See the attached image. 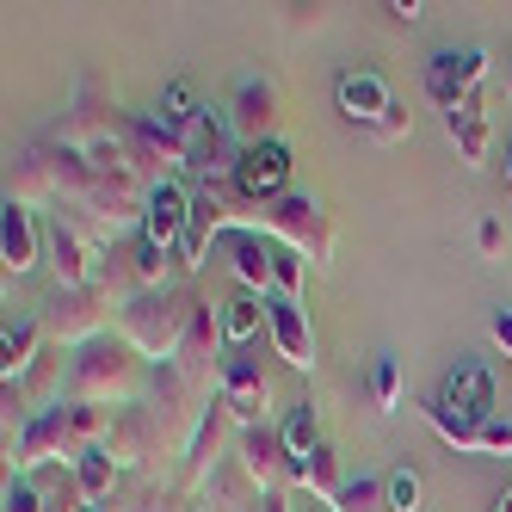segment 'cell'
Segmentation results:
<instances>
[{"label": "cell", "instance_id": "cell-4", "mask_svg": "<svg viewBox=\"0 0 512 512\" xmlns=\"http://www.w3.org/2000/svg\"><path fill=\"white\" fill-rule=\"evenodd\" d=\"M44 247H50V266H56V290H99L112 284V253H105L87 223H75V216H50L44 223Z\"/></svg>", "mask_w": 512, "mask_h": 512}, {"label": "cell", "instance_id": "cell-5", "mask_svg": "<svg viewBox=\"0 0 512 512\" xmlns=\"http://www.w3.org/2000/svg\"><path fill=\"white\" fill-rule=\"evenodd\" d=\"M124 309V297L112 284H99V290H56V309L44 315V334H56L62 346H93L105 340V315Z\"/></svg>", "mask_w": 512, "mask_h": 512}, {"label": "cell", "instance_id": "cell-39", "mask_svg": "<svg viewBox=\"0 0 512 512\" xmlns=\"http://www.w3.org/2000/svg\"><path fill=\"white\" fill-rule=\"evenodd\" d=\"M506 186H512V142H506Z\"/></svg>", "mask_w": 512, "mask_h": 512}, {"label": "cell", "instance_id": "cell-10", "mask_svg": "<svg viewBox=\"0 0 512 512\" xmlns=\"http://www.w3.org/2000/svg\"><path fill=\"white\" fill-rule=\"evenodd\" d=\"M235 192L247 198V204H278V198H290V149L272 136V142H253V149H241V161H235Z\"/></svg>", "mask_w": 512, "mask_h": 512}, {"label": "cell", "instance_id": "cell-14", "mask_svg": "<svg viewBox=\"0 0 512 512\" xmlns=\"http://www.w3.org/2000/svg\"><path fill=\"white\" fill-rule=\"evenodd\" d=\"M223 253H229V272L241 290L253 297H272V260H278V241L260 235V229H229L223 235Z\"/></svg>", "mask_w": 512, "mask_h": 512}, {"label": "cell", "instance_id": "cell-1", "mask_svg": "<svg viewBox=\"0 0 512 512\" xmlns=\"http://www.w3.org/2000/svg\"><path fill=\"white\" fill-rule=\"evenodd\" d=\"M149 371L155 364H142V352L118 334H105L93 346H81L68 358V377H62V401H81V408H136L142 389H149Z\"/></svg>", "mask_w": 512, "mask_h": 512}, {"label": "cell", "instance_id": "cell-41", "mask_svg": "<svg viewBox=\"0 0 512 512\" xmlns=\"http://www.w3.org/2000/svg\"><path fill=\"white\" fill-rule=\"evenodd\" d=\"M315 512H334V506H315Z\"/></svg>", "mask_w": 512, "mask_h": 512}, {"label": "cell", "instance_id": "cell-36", "mask_svg": "<svg viewBox=\"0 0 512 512\" xmlns=\"http://www.w3.org/2000/svg\"><path fill=\"white\" fill-rule=\"evenodd\" d=\"M389 13H395L401 25H420V13H426V7H420V0H389Z\"/></svg>", "mask_w": 512, "mask_h": 512}, {"label": "cell", "instance_id": "cell-29", "mask_svg": "<svg viewBox=\"0 0 512 512\" xmlns=\"http://www.w3.org/2000/svg\"><path fill=\"white\" fill-rule=\"evenodd\" d=\"M198 112H204V99H198V87H192V81H167V87H161V118L192 124Z\"/></svg>", "mask_w": 512, "mask_h": 512}, {"label": "cell", "instance_id": "cell-34", "mask_svg": "<svg viewBox=\"0 0 512 512\" xmlns=\"http://www.w3.org/2000/svg\"><path fill=\"white\" fill-rule=\"evenodd\" d=\"M482 451H494V457H512V420H482Z\"/></svg>", "mask_w": 512, "mask_h": 512}, {"label": "cell", "instance_id": "cell-8", "mask_svg": "<svg viewBox=\"0 0 512 512\" xmlns=\"http://www.w3.org/2000/svg\"><path fill=\"white\" fill-rule=\"evenodd\" d=\"M161 445H167V426L155 420L149 401H136V408H118V414H112L105 451H112V463H118L124 475H142V463L161 457Z\"/></svg>", "mask_w": 512, "mask_h": 512}, {"label": "cell", "instance_id": "cell-35", "mask_svg": "<svg viewBox=\"0 0 512 512\" xmlns=\"http://www.w3.org/2000/svg\"><path fill=\"white\" fill-rule=\"evenodd\" d=\"M475 247H482V260H500V247H506V229L494 223V216H488L482 229H475Z\"/></svg>", "mask_w": 512, "mask_h": 512}, {"label": "cell", "instance_id": "cell-22", "mask_svg": "<svg viewBox=\"0 0 512 512\" xmlns=\"http://www.w3.org/2000/svg\"><path fill=\"white\" fill-rule=\"evenodd\" d=\"M118 488H124V469L112 463V451H105V445L75 457V494H81V506H112Z\"/></svg>", "mask_w": 512, "mask_h": 512}, {"label": "cell", "instance_id": "cell-23", "mask_svg": "<svg viewBox=\"0 0 512 512\" xmlns=\"http://www.w3.org/2000/svg\"><path fill=\"white\" fill-rule=\"evenodd\" d=\"M290 482L309 488L315 506H340L346 482H340V457H334V445H321V451H309L303 463H290Z\"/></svg>", "mask_w": 512, "mask_h": 512}, {"label": "cell", "instance_id": "cell-20", "mask_svg": "<svg viewBox=\"0 0 512 512\" xmlns=\"http://www.w3.org/2000/svg\"><path fill=\"white\" fill-rule=\"evenodd\" d=\"M334 99H340V112L352 118V124H364L371 130L383 112H389V87H383V75H371V68H346V75L334 81Z\"/></svg>", "mask_w": 512, "mask_h": 512}, {"label": "cell", "instance_id": "cell-30", "mask_svg": "<svg viewBox=\"0 0 512 512\" xmlns=\"http://www.w3.org/2000/svg\"><path fill=\"white\" fill-rule=\"evenodd\" d=\"M371 401H377L383 414L401 408V364H395V358H377V371H371Z\"/></svg>", "mask_w": 512, "mask_h": 512}, {"label": "cell", "instance_id": "cell-7", "mask_svg": "<svg viewBox=\"0 0 512 512\" xmlns=\"http://www.w3.org/2000/svg\"><path fill=\"white\" fill-rule=\"evenodd\" d=\"M229 408V420L247 432V426H272V377L260 371V358L241 352L223 364V395H216Z\"/></svg>", "mask_w": 512, "mask_h": 512}, {"label": "cell", "instance_id": "cell-3", "mask_svg": "<svg viewBox=\"0 0 512 512\" xmlns=\"http://www.w3.org/2000/svg\"><path fill=\"white\" fill-rule=\"evenodd\" d=\"M260 235H272L278 247H290L309 266H334V223H327V210L315 198H303V192L266 204L260 210Z\"/></svg>", "mask_w": 512, "mask_h": 512}, {"label": "cell", "instance_id": "cell-9", "mask_svg": "<svg viewBox=\"0 0 512 512\" xmlns=\"http://www.w3.org/2000/svg\"><path fill=\"white\" fill-rule=\"evenodd\" d=\"M482 81H488V50H445V56L426 62V99L445 118L457 112V105H469Z\"/></svg>", "mask_w": 512, "mask_h": 512}, {"label": "cell", "instance_id": "cell-40", "mask_svg": "<svg viewBox=\"0 0 512 512\" xmlns=\"http://www.w3.org/2000/svg\"><path fill=\"white\" fill-rule=\"evenodd\" d=\"M506 93H512V68H506Z\"/></svg>", "mask_w": 512, "mask_h": 512}, {"label": "cell", "instance_id": "cell-32", "mask_svg": "<svg viewBox=\"0 0 512 512\" xmlns=\"http://www.w3.org/2000/svg\"><path fill=\"white\" fill-rule=\"evenodd\" d=\"M371 136H377V142H408V136H414V112H408V105L395 99L389 112H383V118L371 124Z\"/></svg>", "mask_w": 512, "mask_h": 512}, {"label": "cell", "instance_id": "cell-17", "mask_svg": "<svg viewBox=\"0 0 512 512\" xmlns=\"http://www.w3.org/2000/svg\"><path fill=\"white\" fill-rule=\"evenodd\" d=\"M235 457L253 469V482H260V488L290 482V451H284V432H278V426H247V432L235 438Z\"/></svg>", "mask_w": 512, "mask_h": 512}, {"label": "cell", "instance_id": "cell-18", "mask_svg": "<svg viewBox=\"0 0 512 512\" xmlns=\"http://www.w3.org/2000/svg\"><path fill=\"white\" fill-rule=\"evenodd\" d=\"M38 253H44L38 216H31L25 204H7V216H0V266H7V278H25L31 266H38Z\"/></svg>", "mask_w": 512, "mask_h": 512}, {"label": "cell", "instance_id": "cell-42", "mask_svg": "<svg viewBox=\"0 0 512 512\" xmlns=\"http://www.w3.org/2000/svg\"><path fill=\"white\" fill-rule=\"evenodd\" d=\"M192 512H198V506H192Z\"/></svg>", "mask_w": 512, "mask_h": 512}, {"label": "cell", "instance_id": "cell-12", "mask_svg": "<svg viewBox=\"0 0 512 512\" xmlns=\"http://www.w3.org/2000/svg\"><path fill=\"white\" fill-rule=\"evenodd\" d=\"M192 229V192L179 186V179H149V210H142V241H155L161 253L179 260V241Z\"/></svg>", "mask_w": 512, "mask_h": 512}, {"label": "cell", "instance_id": "cell-16", "mask_svg": "<svg viewBox=\"0 0 512 512\" xmlns=\"http://www.w3.org/2000/svg\"><path fill=\"white\" fill-rule=\"evenodd\" d=\"M38 364H44V321L38 315H19L0 327V377H7V389H19Z\"/></svg>", "mask_w": 512, "mask_h": 512}, {"label": "cell", "instance_id": "cell-33", "mask_svg": "<svg viewBox=\"0 0 512 512\" xmlns=\"http://www.w3.org/2000/svg\"><path fill=\"white\" fill-rule=\"evenodd\" d=\"M371 506H383V482H371V475H364V482H346V494H340L334 512H371Z\"/></svg>", "mask_w": 512, "mask_h": 512}, {"label": "cell", "instance_id": "cell-26", "mask_svg": "<svg viewBox=\"0 0 512 512\" xmlns=\"http://www.w3.org/2000/svg\"><path fill=\"white\" fill-rule=\"evenodd\" d=\"M278 432H284V451H290V463H303L309 451H321V420H315V408L309 401H297L284 420H278Z\"/></svg>", "mask_w": 512, "mask_h": 512}, {"label": "cell", "instance_id": "cell-25", "mask_svg": "<svg viewBox=\"0 0 512 512\" xmlns=\"http://www.w3.org/2000/svg\"><path fill=\"white\" fill-rule=\"evenodd\" d=\"M420 414H426V426H432L438 438H445V445H451V451H463V457H469V451H482V420H469V414H457V408H445V401H438V395L426 401V408H420Z\"/></svg>", "mask_w": 512, "mask_h": 512}, {"label": "cell", "instance_id": "cell-37", "mask_svg": "<svg viewBox=\"0 0 512 512\" xmlns=\"http://www.w3.org/2000/svg\"><path fill=\"white\" fill-rule=\"evenodd\" d=\"M253 512H297V506H290L284 488H272V494H260V506H253Z\"/></svg>", "mask_w": 512, "mask_h": 512}, {"label": "cell", "instance_id": "cell-27", "mask_svg": "<svg viewBox=\"0 0 512 512\" xmlns=\"http://www.w3.org/2000/svg\"><path fill=\"white\" fill-rule=\"evenodd\" d=\"M383 512H420V475L408 463L383 475Z\"/></svg>", "mask_w": 512, "mask_h": 512}, {"label": "cell", "instance_id": "cell-11", "mask_svg": "<svg viewBox=\"0 0 512 512\" xmlns=\"http://www.w3.org/2000/svg\"><path fill=\"white\" fill-rule=\"evenodd\" d=\"M229 438H241V426L229 420L223 401H210L204 420H198V426H192V438H186V482H179V488L198 494V488L210 482V475H216V463L235 457V451H229Z\"/></svg>", "mask_w": 512, "mask_h": 512}, {"label": "cell", "instance_id": "cell-2", "mask_svg": "<svg viewBox=\"0 0 512 512\" xmlns=\"http://www.w3.org/2000/svg\"><path fill=\"white\" fill-rule=\"evenodd\" d=\"M192 315H198V297H186L179 284L142 290V297H124V309H118L124 340L149 358V364H173V352H179V340H186Z\"/></svg>", "mask_w": 512, "mask_h": 512}, {"label": "cell", "instance_id": "cell-31", "mask_svg": "<svg viewBox=\"0 0 512 512\" xmlns=\"http://www.w3.org/2000/svg\"><path fill=\"white\" fill-rule=\"evenodd\" d=\"M0 512H50L44 506V488L31 475H7V494H0Z\"/></svg>", "mask_w": 512, "mask_h": 512}, {"label": "cell", "instance_id": "cell-19", "mask_svg": "<svg viewBox=\"0 0 512 512\" xmlns=\"http://www.w3.org/2000/svg\"><path fill=\"white\" fill-rule=\"evenodd\" d=\"M438 401L469 420H494V377L482 371V364H451L445 383H438Z\"/></svg>", "mask_w": 512, "mask_h": 512}, {"label": "cell", "instance_id": "cell-6", "mask_svg": "<svg viewBox=\"0 0 512 512\" xmlns=\"http://www.w3.org/2000/svg\"><path fill=\"white\" fill-rule=\"evenodd\" d=\"M81 451H75V432H68V401H56V408H38L25 426H19V438H13V475H31L38 463H75Z\"/></svg>", "mask_w": 512, "mask_h": 512}, {"label": "cell", "instance_id": "cell-21", "mask_svg": "<svg viewBox=\"0 0 512 512\" xmlns=\"http://www.w3.org/2000/svg\"><path fill=\"white\" fill-rule=\"evenodd\" d=\"M451 142H457V161L463 167H488V149H494V130H488V112H482V93H475L469 105H457V112L445 118Z\"/></svg>", "mask_w": 512, "mask_h": 512}, {"label": "cell", "instance_id": "cell-28", "mask_svg": "<svg viewBox=\"0 0 512 512\" xmlns=\"http://www.w3.org/2000/svg\"><path fill=\"white\" fill-rule=\"evenodd\" d=\"M303 266H309V260H297L290 247H278V260H272V297L303 303Z\"/></svg>", "mask_w": 512, "mask_h": 512}, {"label": "cell", "instance_id": "cell-38", "mask_svg": "<svg viewBox=\"0 0 512 512\" xmlns=\"http://www.w3.org/2000/svg\"><path fill=\"white\" fill-rule=\"evenodd\" d=\"M494 512H512V488H506V494H500V500H494Z\"/></svg>", "mask_w": 512, "mask_h": 512}, {"label": "cell", "instance_id": "cell-13", "mask_svg": "<svg viewBox=\"0 0 512 512\" xmlns=\"http://www.w3.org/2000/svg\"><path fill=\"white\" fill-rule=\"evenodd\" d=\"M266 340H272V352L290 364V371H315V327H309L303 303L272 297L266 303Z\"/></svg>", "mask_w": 512, "mask_h": 512}, {"label": "cell", "instance_id": "cell-15", "mask_svg": "<svg viewBox=\"0 0 512 512\" xmlns=\"http://www.w3.org/2000/svg\"><path fill=\"white\" fill-rule=\"evenodd\" d=\"M272 118H278V93L272 81L247 75L235 87V105H229V130L241 136V149H253V142H272Z\"/></svg>", "mask_w": 512, "mask_h": 512}, {"label": "cell", "instance_id": "cell-24", "mask_svg": "<svg viewBox=\"0 0 512 512\" xmlns=\"http://www.w3.org/2000/svg\"><path fill=\"white\" fill-rule=\"evenodd\" d=\"M266 303H272V297L235 290V297L223 303V340H229V346H253V340H260V327H266Z\"/></svg>", "mask_w": 512, "mask_h": 512}]
</instances>
